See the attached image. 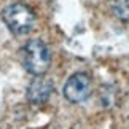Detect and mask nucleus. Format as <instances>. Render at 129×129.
Returning a JSON list of instances; mask_svg holds the SVG:
<instances>
[{"label": "nucleus", "mask_w": 129, "mask_h": 129, "mask_svg": "<svg viewBox=\"0 0 129 129\" xmlns=\"http://www.w3.org/2000/svg\"><path fill=\"white\" fill-rule=\"evenodd\" d=\"M22 64L24 69L35 77L43 75L51 64V53L46 43L42 40H30L22 48Z\"/></svg>", "instance_id": "nucleus-1"}, {"label": "nucleus", "mask_w": 129, "mask_h": 129, "mask_svg": "<svg viewBox=\"0 0 129 129\" xmlns=\"http://www.w3.org/2000/svg\"><path fill=\"white\" fill-rule=\"evenodd\" d=\"M2 18L14 35H26L35 27V14L24 3L8 5L2 11Z\"/></svg>", "instance_id": "nucleus-2"}, {"label": "nucleus", "mask_w": 129, "mask_h": 129, "mask_svg": "<svg viewBox=\"0 0 129 129\" xmlns=\"http://www.w3.org/2000/svg\"><path fill=\"white\" fill-rule=\"evenodd\" d=\"M92 94V80L88 73L78 72L69 78L64 85V97L72 104L85 102Z\"/></svg>", "instance_id": "nucleus-3"}, {"label": "nucleus", "mask_w": 129, "mask_h": 129, "mask_svg": "<svg viewBox=\"0 0 129 129\" xmlns=\"http://www.w3.org/2000/svg\"><path fill=\"white\" fill-rule=\"evenodd\" d=\"M53 94V83L42 75L34 78L27 86V99L32 104H45Z\"/></svg>", "instance_id": "nucleus-4"}, {"label": "nucleus", "mask_w": 129, "mask_h": 129, "mask_svg": "<svg viewBox=\"0 0 129 129\" xmlns=\"http://www.w3.org/2000/svg\"><path fill=\"white\" fill-rule=\"evenodd\" d=\"M112 10L120 21L129 22V0H113Z\"/></svg>", "instance_id": "nucleus-5"}]
</instances>
